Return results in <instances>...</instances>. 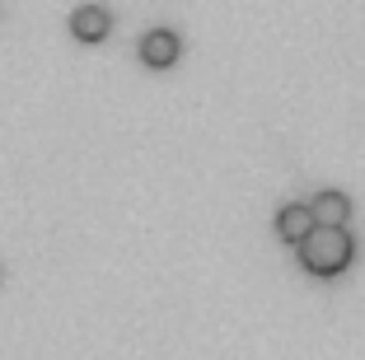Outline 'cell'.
<instances>
[{
    "mask_svg": "<svg viewBox=\"0 0 365 360\" xmlns=\"http://www.w3.org/2000/svg\"><path fill=\"white\" fill-rule=\"evenodd\" d=\"M351 253H356V244H351V234H346L342 225H319V230L300 244V262H304L309 276L346 272V267H351Z\"/></svg>",
    "mask_w": 365,
    "mask_h": 360,
    "instance_id": "cell-1",
    "label": "cell"
},
{
    "mask_svg": "<svg viewBox=\"0 0 365 360\" xmlns=\"http://www.w3.org/2000/svg\"><path fill=\"white\" fill-rule=\"evenodd\" d=\"M178 52H182V43H178V33H169V29H150L140 38V61L150 71H169L178 61Z\"/></svg>",
    "mask_w": 365,
    "mask_h": 360,
    "instance_id": "cell-2",
    "label": "cell"
},
{
    "mask_svg": "<svg viewBox=\"0 0 365 360\" xmlns=\"http://www.w3.org/2000/svg\"><path fill=\"white\" fill-rule=\"evenodd\" d=\"M314 230H319V220H314V211H309V206L290 202V206H281V211H277V234L286 239V244H295V248H300Z\"/></svg>",
    "mask_w": 365,
    "mask_h": 360,
    "instance_id": "cell-3",
    "label": "cell"
},
{
    "mask_svg": "<svg viewBox=\"0 0 365 360\" xmlns=\"http://www.w3.org/2000/svg\"><path fill=\"white\" fill-rule=\"evenodd\" d=\"M108 29H113V19H108L103 5H80V10L71 14V33H76L80 43H103Z\"/></svg>",
    "mask_w": 365,
    "mask_h": 360,
    "instance_id": "cell-4",
    "label": "cell"
},
{
    "mask_svg": "<svg viewBox=\"0 0 365 360\" xmlns=\"http://www.w3.org/2000/svg\"><path fill=\"white\" fill-rule=\"evenodd\" d=\"M309 211H314V220H319V225H346L351 202H346L342 192H319V197L309 202Z\"/></svg>",
    "mask_w": 365,
    "mask_h": 360,
    "instance_id": "cell-5",
    "label": "cell"
}]
</instances>
